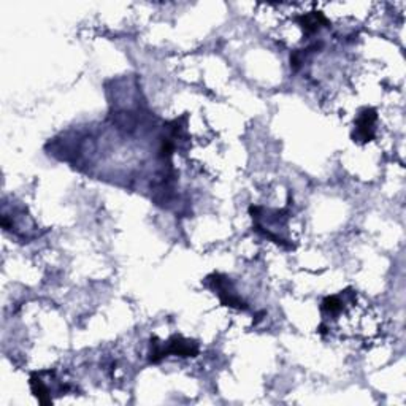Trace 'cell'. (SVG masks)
I'll return each mask as SVG.
<instances>
[{
    "instance_id": "obj_2",
    "label": "cell",
    "mask_w": 406,
    "mask_h": 406,
    "mask_svg": "<svg viewBox=\"0 0 406 406\" xmlns=\"http://www.w3.org/2000/svg\"><path fill=\"white\" fill-rule=\"evenodd\" d=\"M376 111L373 108H365L360 111L357 123H356V132L352 134L354 141L367 143L375 136V123H376Z\"/></svg>"
},
{
    "instance_id": "obj_1",
    "label": "cell",
    "mask_w": 406,
    "mask_h": 406,
    "mask_svg": "<svg viewBox=\"0 0 406 406\" xmlns=\"http://www.w3.org/2000/svg\"><path fill=\"white\" fill-rule=\"evenodd\" d=\"M208 279H211V283H213V289L216 290V294L219 295L221 302L224 303L226 306L237 308V310H246V308H248L242 297L235 292L232 281L227 276H222V274H213V276Z\"/></svg>"
},
{
    "instance_id": "obj_3",
    "label": "cell",
    "mask_w": 406,
    "mask_h": 406,
    "mask_svg": "<svg viewBox=\"0 0 406 406\" xmlns=\"http://www.w3.org/2000/svg\"><path fill=\"white\" fill-rule=\"evenodd\" d=\"M297 21H299V24L303 27V31H305L308 36L316 33L319 29L322 27V24H329L327 19H325V16L321 13H306L300 16Z\"/></svg>"
}]
</instances>
